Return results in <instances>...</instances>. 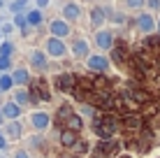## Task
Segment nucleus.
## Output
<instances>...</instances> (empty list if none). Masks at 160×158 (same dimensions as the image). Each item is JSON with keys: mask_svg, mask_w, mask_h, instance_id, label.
I'll use <instances>...</instances> for the list:
<instances>
[{"mask_svg": "<svg viewBox=\"0 0 160 158\" xmlns=\"http://www.w3.org/2000/svg\"><path fill=\"white\" fill-rule=\"evenodd\" d=\"M47 56H51V58H63L65 54H68V47H65V42L63 40H58V37H49L47 40Z\"/></svg>", "mask_w": 160, "mask_h": 158, "instance_id": "f257e3e1", "label": "nucleus"}, {"mask_svg": "<svg viewBox=\"0 0 160 158\" xmlns=\"http://www.w3.org/2000/svg\"><path fill=\"white\" fill-rule=\"evenodd\" d=\"M49 33H51V37H58V40H63V37L70 35V23L63 19H53L51 23H49Z\"/></svg>", "mask_w": 160, "mask_h": 158, "instance_id": "f03ea898", "label": "nucleus"}, {"mask_svg": "<svg viewBox=\"0 0 160 158\" xmlns=\"http://www.w3.org/2000/svg\"><path fill=\"white\" fill-rule=\"evenodd\" d=\"M137 28H139L144 35H151L153 30H156V19H153L148 12H144V14H139L137 16Z\"/></svg>", "mask_w": 160, "mask_h": 158, "instance_id": "7ed1b4c3", "label": "nucleus"}, {"mask_svg": "<svg viewBox=\"0 0 160 158\" xmlns=\"http://www.w3.org/2000/svg\"><path fill=\"white\" fill-rule=\"evenodd\" d=\"M86 65H88V70H93V72H104V70L109 68V61L104 56H88L86 58Z\"/></svg>", "mask_w": 160, "mask_h": 158, "instance_id": "20e7f679", "label": "nucleus"}, {"mask_svg": "<svg viewBox=\"0 0 160 158\" xmlns=\"http://www.w3.org/2000/svg\"><path fill=\"white\" fill-rule=\"evenodd\" d=\"M95 44H98V49H112L114 47V33L112 30H98Z\"/></svg>", "mask_w": 160, "mask_h": 158, "instance_id": "39448f33", "label": "nucleus"}, {"mask_svg": "<svg viewBox=\"0 0 160 158\" xmlns=\"http://www.w3.org/2000/svg\"><path fill=\"white\" fill-rule=\"evenodd\" d=\"M0 114H2V119H9V121H16V119L21 116V107L16 105V102H5L2 110H0Z\"/></svg>", "mask_w": 160, "mask_h": 158, "instance_id": "423d86ee", "label": "nucleus"}, {"mask_svg": "<svg viewBox=\"0 0 160 158\" xmlns=\"http://www.w3.org/2000/svg\"><path fill=\"white\" fill-rule=\"evenodd\" d=\"M49 121H51V116H49L47 112H35L30 116V123H32V128H35V130H47L49 128Z\"/></svg>", "mask_w": 160, "mask_h": 158, "instance_id": "0eeeda50", "label": "nucleus"}, {"mask_svg": "<svg viewBox=\"0 0 160 158\" xmlns=\"http://www.w3.org/2000/svg\"><path fill=\"white\" fill-rule=\"evenodd\" d=\"M81 16V7L77 3H68L63 7V21H79Z\"/></svg>", "mask_w": 160, "mask_h": 158, "instance_id": "6e6552de", "label": "nucleus"}, {"mask_svg": "<svg viewBox=\"0 0 160 158\" xmlns=\"http://www.w3.org/2000/svg\"><path fill=\"white\" fill-rule=\"evenodd\" d=\"M30 65H32L35 70H47V65H49V61H47V54L40 51V49H35V51L30 54Z\"/></svg>", "mask_w": 160, "mask_h": 158, "instance_id": "1a4fd4ad", "label": "nucleus"}, {"mask_svg": "<svg viewBox=\"0 0 160 158\" xmlns=\"http://www.w3.org/2000/svg\"><path fill=\"white\" fill-rule=\"evenodd\" d=\"M72 54H74V58H88L91 54H88V42L86 40H74V44H72Z\"/></svg>", "mask_w": 160, "mask_h": 158, "instance_id": "9d476101", "label": "nucleus"}, {"mask_svg": "<svg viewBox=\"0 0 160 158\" xmlns=\"http://www.w3.org/2000/svg\"><path fill=\"white\" fill-rule=\"evenodd\" d=\"M104 21H107V12H104L102 7H93L91 9V23H93V28H100Z\"/></svg>", "mask_w": 160, "mask_h": 158, "instance_id": "9b49d317", "label": "nucleus"}, {"mask_svg": "<svg viewBox=\"0 0 160 158\" xmlns=\"http://www.w3.org/2000/svg\"><path fill=\"white\" fill-rule=\"evenodd\" d=\"M9 77H12V81H14V84H21V86H23V84H28V79H30V72H28L26 68H16L14 72L9 74Z\"/></svg>", "mask_w": 160, "mask_h": 158, "instance_id": "f8f14e48", "label": "nucleus"}, {"mask_svg": "<svg viewBox=\"0 0 160 158\" xmlns=\"http://www.w3.org/2000/svg\"><path fill=\"white\" fill-rule=\"evenodd\" d=\"M93 130H95L100 137H107V135H112L114 130H116V126H114L112 121H102V123H95V126H93Z\"/></svg>", "mask_w": 160, "mask_h": 158, "instance_id": "ddd939ff", "label": "nucleus"}, {"mask_svg": "<svg viewBox=\"0 0 160 158\" xmlns=\"http://www.w3.org/2000/svg\"><path fill=\"white\" fill-rule=\"evenodd\" d=\"M2 135H9V137H21V135H23V128H21L19 121H9V123H5V133H2Z\"/></svg>", "mask_w": 160, "mask_h": 158, "instance_id": "4468645a", "label": "nucleus"}, {"mask_svg": "<svg viewBox=\"0 0 160 158\" xmlns=\"http://www.w3.org/2000/svg\"><path fill=\"white\" fill-rule=\"evenodd\" d=\"M26 21H28V28L30 26H40L42 23V9H30V12H26Z\"/></svg>", "mask_w": 160, "mask_h": 158, "instance_id": "2eb2a0df", "label": "nucleus"}, {"mask_svg": "<svg viewBox=\"0 0 160 158\" xmlns=\"http://www.w3.org/2000/svg\"><path fill=\"white\" fill-rule=\"evenodd\" d=\"M12 26H14V28H19V30H28V21H26V14H23V12H21V14H14Z\"/></svg>", "mask_w": 160, "mask_h": 158, "instance_id": "dca6fc26", "label": "nucleus"}, {"mask_svg": "<svg viewBox=\"0 0 160 158\" xmlns=\"http://www.w3.org/2000/svg\"><path fill=\"white\" fill-rule=\"evenodd\" d=\"M28 100H30V98H28V93H26L23 89H19V91L14 93V100H12V102H16L19 107H23V105H28Z\"/></svg>", "mask_w": 160, "mask_h": 158, "instance_id": "f3484780", "label": "nucleus"}, {"mask_svg": "<svg viewBox=\"0 0 160 158\" xmlns=\"http://www.w3.org/2000/svg\"><path fill=\"white\" fill-rule=\"evenodd\" d=\"M12 86H14V81H12V77H9V74H0V91H12Z\"/></svg>", "mask_w": 160, "mask_h": 158, "instance_id": "a211bd4d", "label": "nucleus"}, {"mask_svg": "<svg viewBox=\"0 0 160 158\" xmlns=\"http://www.w3.org/2000/svg\"><path fill=\"white\" fill-rule=\"evenodd\" d=\"M56 84L60 86V89H70V86L74 84V77L72 74H60V77L56 79Z\"/></svg>", "mask_w": 160, "mask_h": 158, "instance_id": "6ab92c4d", "label": "nucleus"}, {"mask_svg": "<svg viewBox=\"0 0 160 158\" xmlns=\"http://www.w3.org/2000/svg\"><path fill=\"white\" fill-rule=\"evenodd\" d=\"M28 3H30V0H14V3L9 5V9H12L14 14H21L26 7H28Z\"/></svg>", "mask_w": 160, "mask_h": 158, "instance_id": "aec40b11", "label": "nucleus"}, {"mask_svg": "<svg viewBox=\"0 0 160 158\" xmlns=\"http://www.w3.org/2000/svg\"><path fill=\"white\" fill-rule=\"evenodd\" d=\"M12 51H14V44L12 42H0V56H12Z\"/></svg>", "mask_w": 160, "mask_h": 158, "instance_id": "412c9836", "label": "nucleus"}, {"mask_svg": "<svg viewBox=\"0 0 160 158\" xmlns=\"http://www.w3.org/2000/svg\"><path fill=\"white\" fill-rule=\"evenodd\" d=\"M60 142H63L65 146H72L77 142V135L74 133H63V135H60Z\"/></svg>", "mask_w": 160, "mask_h": 158, "instance_id": "4be33fe9", "label": "nucleus"}, {"mask_svg": "<svg viewBox=\"0 0 160 158\" xmlns=\"http://www.w3.org/2000/svg\"><path fill=\"white\" fill-rule=\"evenodd\" d=\"M104 12H107V9H104ZM107 16H109V19H112V21H114V23H123V21H125V16H123V14H121V12H114V14H112V12H109Z\"/></svg>", "mask_w": 160, "mask_h": 158, "instance_id": "5701e85b", "label": "nucleus"}, {"mask_svg": "<svg viewBox=\"0 0 160 158\" xmlns=\"http://www.w3.org/2000/svg\"><path fill=\"white\" fill-rule=\"evenodd\" d=\"M9 65H12V61H9L7 56H0V74H2L5 70H9Z\"/></svg>", "mask_w": 160, "mask_h": 158, "instance_id": "b1692460", "label": "nucleus"}, {"mask_svg": "<svg viewBox=\"0 0 160 158\" xmlns=\"http://www.w3.org/2000/svg\"><path fill=\"white\" fill-rule=\"evenodd\" d=\"M125 5L130 9H139V7H144V0H125Z\"/></svg>", "mask_w": 160, "mask_h": 158, "instance_id": "393cba45", "label": "nucleus"}, {"mask_svg": "<svg viewBox=\"0 0 160 158\" xmlns=\"http://www.w3.org/2000/svg\"><path fill=\"white\" fill-rule=\"evenodd\" d=\"M144 5H148L151 12H158V9H160V0H144Z\"/></svg>", "mask_w": 160, "mask_h": 158, "instance_id": "a878e982", "label": "nucleus"}, {"mask_svg": "<svg viewBox=\"0 0 160 158\" xmlns=\"http://www.w3.org/2000/svg\"><path fill=\"white\" fill-rule=\"evenodd\" d=\"M12 30H14L12 23H0V35H9Z\"/></svg>", "mask_w": 160, "mask_h": 158, "instance_id": "bb28decb", "label": "nucleus"}, {"mask_svg": "<svg viewBox=\"0 0 160 158\" xmlns=\"http://www.w3.org/2000/svg\"><path fill=\"white\" fill-rule=\"evenodd\" d=\"M35 3H37V9H44L49 3H51V0H35Z\"/></svg>", "mask_w": 160, "mask_h": 158, "instance_id": "cd10ccee", "label": "nucleus"}, {"mask_svg": "<svg viewBox=\"0 0 160 158\" xmlns=\"http://www.w3.org/2000/svg\"><path fill=\"white\" fill-rule=\"evenodd\" d=\"M14 158H30V156L26 154V151H16V154H14Z\"/></svg>", "mask_w": 160, "mask_h": 158, "instance_id": "c85d7f7f", "label": "nucleus"}, {"mask_svg": "<svg viewBox=\"0 0 160 158\" xmlns=\"http://www.w3.org/2000/svg\"><path fill=\"white\" fill-rule=\"evenodd\" d=\"M5 144H7V142H5V135L0 133V149H5Z\"/></svg>", "mask_w": 160, "mask_h": 158, "instance_id": "c756f323", "label": "nucleus"}, {"mask_svg": "<svg viewBox=\"0 0 160 158\" xmlns=\"http://www.w3.org/2000/svg\"><path fill=\"white\" fill-rule=\"evenodd\" d=\"M156 30H158V33H160V19H158V21H156Z\"/></svg>", "mask_w": 160, "mask_h": 158, "instance_id": "7c9ffc66", "label": "nucleus"}, {"mask_svg": "<svg viewBox=\"0 0 160 158\" xmlns=\"http://www.w3.org/2000/svg\"><path fill=\"white\" fill-rule=\"evenodd\" d=\"M5 7V0H0V9H2Z\"/></svg>", "mask_w": 160, "mask_h": 158, "instance_id": "2f4dec72", "label": "nucleus"}, {"mask_svg": "<svg viewBox=\"0 0 160 158\" xmlns=\"http://www.w3.org/2000/svg\"><path fill=\"white\" fill-rule=\"evenodd\" d=\"M0 126H2V114H0Z\"/></svg>", "mask_w": 160, "mask_h": 158, "instance_id": "473e14b6", "label": "nucleus"}, {"mask_svg": "<svg viewBox=\"0 0 160 158\" xmlns=\"http://www.w3.org/2000/svg\"><path fill=\"white\" fill-rule=\"evenodd\" d=\"M93 158H100V156H98V154H95V156H93Z\"/></svg>", "mask_w": 160, "mask_h": 158, "instance_id": "72a5a7b5", "label": "nucleus"}]
</instances>
